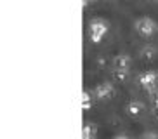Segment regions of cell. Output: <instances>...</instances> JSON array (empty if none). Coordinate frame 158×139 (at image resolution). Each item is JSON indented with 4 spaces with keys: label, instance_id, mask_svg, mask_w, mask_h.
<instances>
[{
    "label": "cell",
    "instance_id": "obj_12",
    "mask_svg": "<svg viewBox=\"0 0 158 139\" xmlns=\"http://www.w3.org/2000/svg\"><path fill=\"white\" fill-rule=\"evenodd\" d=\"M149 99H151V104H158V87H155L153 91H149Z\"/></svg>",
    "mask_w": 158,
    "mask_h": 139
},
{
    "label": "cell",
    "instance_id": "obj_11",
    "mask_svg": "<svg viewBox=\"0 0 158 139\" xmlns=\"http://www.w3.org/2000/svg\"><path fill=\"white\" fill-rule=\"evenodd\" d=\"M139 139H158V134L153 132V130H146V132H143L139 136Z\"/></svg>",
    "mask_w": 158,
    "mask_h": 139
},
{
    "label": "cell",
    "instance_id": "obj_6",
    "mask_svg": "<svg viewBox=\"0 0 158 139\" xmlns=\"http://www.w3.org/2000/svg\"><path fill=\"white\" fill-rule=\"evenodd\" d=\"M130 63H132V59H130L129 54H116L111 61L113 68H127V70L130 68Z\"/></svg>",
    "mask_w": 158,
    "mask_h": 139
},
{
    "label": "cell",
    "instance_id": "obj_10",
    "mask_svg": "<svg viewBox=\"0 0 158 139\" xmlns=\"http://www.w3.org/2000/svg\"><path fill=\"white\" fill-rule=\"evenodd\" d=\"M92 99H94V94L90 91H84L82 92V108H84V111H89L92 108Z\"/></svg>",
    "mask_w": 158,
    "mask_h": 139
},
{
    "label": "cell",
    "instance_id": "obj_1",
    "mask_svg": "<svg viewBox=\"0 0 158 139\" xmlns=\"http://www.w3.org/2000/svg\"><path fill=\"white\" fill-rule=\"evenodd\" d=\"M108 28H110V24H108L106 19L92 18L89 21V38H90L94 44H99V42L102 40V37L108 33Z\"/></svg>",
    "mask_w": 158,
    "mask_h": 139
},
{
    "label": "cell",
    "instance_id": "obj_13",
    "mask_svg": "<svg viewBox=\"0 0 158 139\" xmlns=\"http://www.w3.org/2000/svg\"><path fill=\"white\" fill-rule=\"evenodd\" d=\"M151 106H153V116L158 120V104H151Z\"/></svg>",
    "mask_w": 158,
    "mask_h": 139
},
{
    "label": "cell",
    "instance_id": "obj_7",
    "mask_svg": "<svg viewBox=\"0 0 158 139\" xmlns=\"http://www.w3.org/2000/svg\"><path fill=\"white\" fill-rule=\"evenodd\" d=\"M156 54H158V49H156L155 45H151V44L144 45L143 49L139 51L141 59H144V61H153L155 57H156Z\"/></svg>",
    "mask_w": 158,
    "mask_h": 139
},
{
    "label": "cell",
    "instance_id": "obj_4",
    "mask_svg": "<svg viewBox=\"0 0 158 139\" xmlns=\"http://www.w3.org/2000/svg\"><path fill=\"white\" fill-rule=\"evenodd\" d=\"M92 94H94V99H98V101H106V99L115 96V87H113V83H110V82H101L94 87Z\"/></svg>",
    "mask_w": 158,
    "mask_h": 139
},
{
    "label": "cell",
    "instance_id": "obj_2",
    "mask_svg": "<svg viewBox=\"0 0 158 139\" xmlns=\"http://www.w3.org/2000/svg\"><path fill=\"white\" fill-rule=\"evenodd\" d=\"M135 30H137V33H139L141 37L149 38L151 35H155L158 32V23L155 19L144 16V18H139L135 21Z\"/></svg>",
    "mask_w": 158,
    "mask_h": 139
},
{
    "label": "cell",
    "instance_id": "obj_8",
    "mask_svg": "<svg viewBox=\"0 0 158 139\" xmlns=\"http://www.w3.org/2000/svg\"><path fill=\"white\" fill-rule=\"evenodd\" d=\"M98 134V127L90 122H85L84 129H82V139H94Z\"/></svg>",
    "mask_w": 158,
    "mask_h": 139
},
{
    "label": "cell",
    "instance_id": "obj_5",
    "mask_svg": "<svg viewBox=\"0 0 158 139\" xmlns=\"http://www.w3.org/2000/svg\"><path fill=\"white\" fill-rule=\"evenodd\" d=\"M125 113L132 118H139L141 115L144 113V103L137 101V99H132L125 104Z\"/></svg>",
    "mask_w": 158,
    "mask_h": 139
},
{
    "label": "cell",
    "instance_id": "obj_15",
    "mask_svg": "<svg viewBox=\"0 0 158 139\" xmlns=\"http://www.w3.org/2000/svg\"><path fill=\"white\" fill-rule=\"evenodd\" d=\"M90 2H92V0H90Z\"/></svg>",
    "mask_w": 158,
    "mask_h": 139
},
{
    "label": "cell",
    "instance_id": "obj_14",
    "mask_svg": "<svg viewBox=\"0 0 158 139\" xmlns=\"http://www.w3.org/2000/svg\"><path fill=\"white\" fill-rule=\"evenodd\" d=\"M113 139H129L125 134H116V136H113Z\"/></svg>",
    "mask_w": 158,
    "mask_h": 139
},
{
    "label": "cell",
    "instance_id": "obj_3",
    "mask_svg": "<svg viewBox=\"0 0 158 139\" xmlns=\"http://www.w3.org/2000/svg\"><path fill=\"white\" fill-rule=\"evenodd\" d=\"M137 83L144 91H153L155 87H158V73L153 70H148V71H143V73L137 77Z\"/></svg>",
    "mask_w": 158,
    "mask_h": 139
},
{
    "label": "cell",
    "instance_id": "obj_9",
    "mask_svg": "<svg viewBox=\"0 0 158 139\" xmlns=\"http://www.w3.org/2000/svg\"><path fill=\"white\" fill-rule=\"evenodd\" d=\"M111 77H113L115 82H125V80L129 78V70L127 68H113Z\"/></svg>",
    "mask_w": 158,
    "mask_h": 139
}]
</instances>
